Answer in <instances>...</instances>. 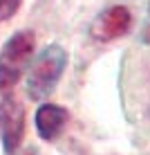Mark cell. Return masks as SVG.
Masks as SVG:
<instances>
[{"instance_id":"cell-3","label":"cell","mask_w":150,"mask_h":155,"mask_svg":"<svg viewBox=\"0 0 150 155\" xmlns=\"http://www.w3.org/2000/svg\"><path fill=\"white\" fill-rule=\"evenodd\" d=\"M25 135V108L18 99L5 97L0 101V140L7 155L18 151Z\"/></svg>"},{"instance_id":"cell-1","label":"cell","mask_w":150,"mask_h":155,"mask_svg":"<svg viewBox=\"0 0 150 155\" xmlns=\"http://www.w3.org/2000/svg\"><path fill=\"white\" fill-rule=\"evenodd\" d=\"M67 65V54L61 45H47L31 63L27 77V94L34 101L47 99L63 77V70Z\"/></svg>"},{"instance_id":"cell-7","label":"cell","mask_w":150,"mask_h":155,"mask_svg":"<svg viewBox=\"0 0 150 155\" xmlns=\"http://www.w3.org/2000/svg\"><path fill=\"white\" fill-rule=\"evenodd\" d=\"M141 41L143 43H150V7H148V18H146L143 29H141Z\"/></svg>"},{"instance_id":"cell-2","label":"cell","mask_w":150,"mask_h":155,"mask_svg":"<svg viewBox=\"0 0 150 155\" xmlns=\"http://www.w3.org/2000/svg\"><path fill=\"white\" fill-rule=\"evenodd\" d=\"M36 47V36L34 31L23 29L2 45L0 50V94H7L9 90L18 83L23 77L25 68L29 65Z\"/></svg>"},{"instance_id":"cell-4","label":"cell","mask_w":150,"mask_h":155,"mask_svg":"<svg viewBox=\"0 0 150 155\" xmlns=\"http://www.w3.org/2000/svg\"><path fill=\"white\" fill-rule=\"evenodd\" d=\"M132 25V14L128 7L123 5H112V7L103 9L90 25V34L94 36L96 41L105 43V41H114L123 36Z\"/></svg>"},{"instance_id":"cell-5","label":"cell","mask_w":150,"mask_h":155,"mask_svg":"<svg viewBox=\"0 0 150 155\" xmlns=\"http://www.w3.org/2000/svg\"><path fill=\"white\" fill-rule=\"evenodd\" d=\"M67 119H69V113L63 108V106L43 104L40 108L36 110V130H38V135L43 140L52 142L63 133Z\"/></svg>"},{"instance_id":"cell-6","label":"cell","mask_w":150,"mask_h":155,"mask_svg":"<svg viewBox=\"0 0 150 155\" xmlns=\"http://www.w3.org/2000/svg\"><path fill=\"white\" fill-rule=\"evenodd\" d=\"M20 0H0V20H7L18 12Z\"/></svg>"}]
</instances>
